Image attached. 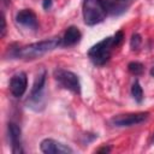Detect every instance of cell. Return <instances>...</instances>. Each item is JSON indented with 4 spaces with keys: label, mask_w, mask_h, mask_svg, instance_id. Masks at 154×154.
Returning a JSON list of instances; mask_svg holds the SVG:
<instances>
[{
    "label": "cell",
    "mask_w": 154,
    "mask_h": 154,
    "mask_svg": "<svg viewBox=\"0 0 154 154\" xmlns=\"http://www.w3.org/2000/svg\"><path fill=\"white\" fill-rule=\"evenodd\" d=\"M128 70H129L130 73H132L135 76H138L143 72V65L138 61H131L128 65Z\"/></svg>",
    "instance_id": "13"
},
{
    "label": "cell",
    "mask_w": 154,
    "mask_h": 154,
    "mask_svg": "<svg viewBox=\"0 0 154 154\" xmlns=\"http://www.w3.org/2000/svg\"><path fill=\"white\" fill-rule=\"evenodd\" d=\"M141 42H142L141 36L138 34H132L131 40H130V47H131V49H138V47L141 46Z\"/></svg>",
    "instance_id": "14"
},
{
    "label": "cell",
    "mask_w": 154,
    "mask_h": 154,
    "mask_svg": "<svg viewBox=\"0 0 154 154\" xmlns=\"http://www.w3.org/2000/svg\"><path fill=\"white\" fill-rule=\"evenodd\" d=\"M8 129V137H10V142H11V147H12V153L13 154H23L24 150L22 148V131L20 128L16 124V123H8L7 125Z\"/></svg>",
    "instance_id": "9"
},
{
    "label": "cell",
    "mask_w": 154,
    "mask_h": 154,
    "mask_svg": "<svg viewBox=\"0 0 154 154\" xmlns=\"http://www.w3.org/2000/svg\"><path fill=\"white\" fill-rule=\"evenodd\" d=\"M60 43H61L60 37H58V36L51 37V38H47V40H43L40 42L30 43L24 47L14 48L11 53V57L22 58V59H35V58H38V57L55 49Z\"/></svg>",
    "instance_id": "1"
},
{
    "label": "cell",
    "mask_w": 154,
    "mask_h": 154,
    "mask_svg": "<svg viewBox=\"0 0 154 154\" xmlns=\"http://www.w3.org/2000/svg\"><path fill=\"white\" fill-rule=\"evenodd\" d=\"M150 75H152V77L154 78V65H153L152 69H150Z\"/></svg>",
    "instance_id": "18"
},
{
    "label": "cell",
    "mask_w": 154,
    "mask_h": 154,
    "mask_svg": "<svg viewBox=\"0 0 154 154\" xmlns=\"http://www.w3.org/2000/svg\"><path fill=\"white\" fill-rule=\"evenodd\" d=\"M82 37V34L81 31L78 30V28L76 26H69L64 34V37H63V45L64 46H73L76 43L79 42Z\"/></svg>",
    "instance_id": "11"
},
{
    "label": "cell",
    "mask_w": 154,
    "mask_h": 154,
    "mask_svg": "<svg viewBox=\"0 0 154 154\" xmlns=\"http://www.w3.org/2000/svg\"><path fill=\"white\" fill-rule=\"evenodd\" d=\"M46 76H47V72L45 70L36 76L29 99H28V107L35 109L36 108L35 106H37V111H38V106L43 105V90L46 84Z\"/></svg>",
    "instance_id": "4"
},
{
    "label": "cell",
    "mask_w": 154,
    "mask_h": 154,
    "mask_svg": "<svg viewBox=\"0 0 154 154\" xmlns=\"http://www.w3.org/2000/svg\"><path fill=\"white\" fill-rule=\"evenodd\" d=\"M152 140H153V141H154V134H153V138H152Z\"/></svg>",
    "instance_id": "19"
},
{
    "label": "cell",
    "mask_w": 154,
    "mask_h": 154,
    "mask_svg": "<svg viewBox=\"0 0 154 154\" xmlns=\"http://www.w3.org/2000/svg\"><path fill=\"white\" fill-rule=\"evenodd\" d=\"M149 117V112H138V113H128V114H119L111 119L112 124L118 128L132 126L146 122Z\"/></svg>",
    "instance_id": "6"
},
{
    "label": "cell",
    "mask_w": 154,
    "mask_h": 154,
    "mask_svg": "<svg viewBox=\"0 0 154 154\" xmlns=\"http://www.w3.org/2000/svg\"><path fill=\"white\" fill-rule=\"evenodd\" d=\"M28 77L25 72H18L12 76L10 81V91L14 97H22L26 91Z\"/></svg>",
    "instance_id": "8"
},
{
    "label": "cell",
    "mask_w": 154,
    "mask_h": 154,
    "mask_svg": "<svg viewBox=\"0 0 154 154\" xmlns=\"http://www.w3.org/2000/svg\"><path fill=\"white\" fill-rule=\"evenodd\" d=\"M118 47L114 36H108L94 45L89 51H88V57L95 65H103L108 61L111 58L112 51Z\"/></svg>",
    "instance_id": "3"
},
{
    "label": "cell",
    "mask_w": 154,
    "mask_h": 154,
    "mask_svg": "<svg viewBox=\"0 0 154 154\" xmlns=\"http://www.w3.org/2000/svg\"><path fill=\"white\" fill-rule=\"evenodd\" d=\"M5 1H6V4H7V0H5Z\"/></svg>",
    "instance_id": "20"
},
{
    "label": "cell",
    "mask_w": 154,
    "mask_h": 154,
    "mask_svg": "<svg viewBox=\"0 0 154 154\" xmlns=\"http://www.w3.org/2000/svg\"><path fill=\"white\" fill-rule=\"evenodd\" d=\"M1 23H2V26H1V34H0V36L4 37L5 34H6V20H5V16H4V13H2V17H1Z\"/></svg>",
    "instance_id": "15"
},
{
    "label": "cell",
    "mask_w": 154,
    "mask_h": 154,
    "mask_svg": "<svg viewBox=\"0 0 154 154\" xmlns=\"http://www.w3.org/2000/svg\"><path fill=\"white\" fill-rule=\"evenodd\" d=\"M16 22L18 24H20L22 26H25V28L32 29V30H36L37 26H38V22H37L36 14L29 8L19 11L17 13V16H16Z\"/></svg>",
    "instance_id": "10"
},
{
    "label": "cell",
    "mask_w": 154,
    "mask_h": 154,
    "mask_svg": "<svg viewBox=\"0 0 154 154\" xmlns=\"http://www.w3.org/2000/svg\"><path fill=\"white\" fill-rule=\"evenodd\" d=\"M131 95L135 99V101H137L138 103L142 102V100H143V90H142V87H141L138 81L134 82V84L131 87Z\"/></svg>",
    "instance_id": "12"
},
{
    "label": "cell",
    "mask_w": 154,
    "mask_h": 154,
    "mask_svg": "<svg viewBox=\"0 0 154 154\" xmlns=\"http://www.w3.org/2000/svg\"><path fill=\"white\" fill-rule=\"evenodd\" d=\"M54 78L65 89H69L76 94L81 93V83L76 73L64 70V69H57L54 70Z\"/></svg>",
    "instance_id": "5"
},
{
    "label": "cell",
    "mask_w": 154,
    "mask_h": 154,
    "mask_svg": "<svg viewBox=\"0 0 154 154\" xmlns=\"http://www.w3.org/2000/svg\"><path fill=\"white\" fill-rule=\"evenodd\" d=\"M52 4H53L52 0H43V1H42V7H43L45 10H49V8L52 7Z\"/></svg>",
    "instance_id": "16"
},
{
    "label": "cell",
    "mask_w": 154,
    "mask_h": 154,
    "mask_svg": "<svg viewBox=\"0 0 154 154\" xmlns=\"http://www.w3.org/2000/svg\"><path fill=\"white\" fill-rule=\"evenodd\" d=\"M40 149L45 154H61V153H73V149L57 140L53 138H45L41 144Z\"/></svg>",
    "instance_id": "7"
},
{
    "label": "cell",
    "mask_w": 154,
    "mask_h": 154,
    "mask_svg": "<svg viewBox=\"0 0 154 154\" xmlns=\"http://www.w3.org/2000/svg\"><path fill=\"white\" fill-rule=\"evenodd\" d=\"M111 152V148L109 147H101V148H99L97 150H96V153H109Z\"/></svg>",
    "instance_id": "17"
},
{
    "label": "cell",
    "mask_w": 154,
    "mask_h": 154,
    "mask_svg": "<svg viewBox=\"0 0 154 154\" xmlns=\"http://www.w3.org/2000/svg\"><path fill=\"white\" fill-rule=\"evenodd\" d=\"M83 19L87 25H96L107 16V7L103 0H84L82 6Z\"/></svg>",
    "instance_id": "2"
}]
</instances>
